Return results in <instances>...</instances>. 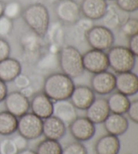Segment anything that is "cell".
<instances>
[{
    "mask_svg": "<svg viewBox=\"0 0 138 154\" xmlns=\"http://www.w3.org/2000/svg\"><path fill=\"white\" fill-rule=\"evenodd\" d=\"M62 154H88L85 145L79 141H74L63 148Z\"/></svg>",
    "mask_w": 138,
    "mask_h": 154,
    "instance_id": "cell-31",
    "label": "cell"
},
{
    "mask_svg": "<svg viewBox=\"0 0 138 154\" xmlns=\"http://www.w3.org/2000/svg\"><path fill=\"white\" fill-rule=\"evenodd\" d=\"M95 98V93L90 87L86 85H78L74 87L69 100L77 109L86 110Z\"/></svg>",
    "mask_w": 138,
    "mask_h": 154,
    "instance_id": "cell-14",
    "label": "cell"
},
{
    "mask_svg": "<svg viewBox=\"0 0 138 154\" xmlns=\"http://www.w3.org/2000/svg\"><path fill=\"white\" fill-rule=\"evenodd\" d=\"M63 147L59 141L45 139L37 145V154H62Z\"/></svg>",
    "mask_w": 138,
    "mask_h": 154,
    "instance_id": "cell-27",
    "label": "cell"
},
{
    "mask_svg": "<svg viewBox=\"0 0 138 154\" xmlns=\"http://www.w3.org/2000/svg\"><path fill=\"white\" fill-rule=\"evenodd\" d=\"M94 149L96 154H118L121 149L120 140L118 137L107 133L96 141Z\"/></svg>",
    "mask_w": 138,
    "mask_h": 154,
    "instance_id": "cell-21",
    "label": "cell"
},
{
    "mask_svg": "<svg viewBox=\"0 0 138 154\" xmlns=\"http://www.w3.org/2000/svg\"><path fill=\"white\" fill-rule=\"evenodd\" d=\"M42 130L43 120L32 112L18 118V133L28 141L39 138L43 135Z\"/></svg>",
    "mask_w": 138,
    "mask_h": 154,
    "instance_id": "cell-6",
    "label": "cell"
},
{
    "mask_svg": "<svg viewBox=\"0 0 138 154\" xmlns=\"http://www.w3.org/2000/svg\"><path fill=\"white\" fill-rule=\"evenodd\" d=\"M17 117L6 110L0 112V135H12L17 131Z\"/></svg>",
    "mask_w": 138,
    "mask_h": 154,
    "instance_id": "cell-26",
    "label": "cell"
},
{
    "mask_svg": "<svg viewBox=\"0 0 138 154\" xmlns=\"http://www.w3.org/2000/svg\"><path fill=\"white\" fill-rule=\"evenodd\" d=\"M115 89L128 97L135 95L138 91V77L130 71L115 75Z\"/></svg>",
    "mask_w": 138,
    "mask_h": 154,
    "instance_id": "cell-13",
    "label": "cell"
},
{
    "mask_svg": "<svg viewBox=\"0 0 138 154\" xmlns=\"http://www.w3.org/2000/svg\"><path fill=\"white\" fill-rule=\"evenodd\" d=\"M5 110L19 118L30 110V100L19 91L8 93L4 101Z\"/></svg>",
    "mask_w": 138,
    "mask_h": 154,
    "instance_id": "cell-10",
    "label": "cell"
},
{
    "mask_svg": "<svg viewBox=\"0 0 138 154\" xmlns=\"http://www.w3.org/2000/svg\"><path fill=\"white\" fill-rule=\"evenodd\" d=\"M106 133L118 137L125 134L129 128V121L124 114L110 113L103 122Z\"/></svg>",
    "mask_w": 138,
    "mask_h": 154,
    "instance_id": "cell-19",
    "label": "cell"
},
{
    "mask_svg": "<svg viewBox=\"0 0 138 154\" xmlns=\"http://www.w3.org/2000/svg\"><path fill=\"white\" fill-rule=\"evenodd\" d=\"M106 100L110 113L117 114H126L131 102L129 97L118 91L112 92Z\"/></svg>",
    "mask_w": 138,
    "mask_h": 154,
    "instance_id": "cell-24",
    "label": "cell"
},
{
    "mask_svg": "<svg viewBox=\"0 0 138 154\" xmlns=\"http://www.w3.org/2000/svg\"><path fill=\"white\" fill-rule=\"evenodd\" d=\"M84 70L92 75L106 71L109 68L106 51L91 49L82 54Z\"/></svg>",
    "mask_w": 138,
    "mask_h": 154,
    "instance_id": "cell-8",
    "label": "cell"
},
{
    "mask_svg": "<svg viewBox=\"0 0 138 154\" xmlns=\"http://www.w3.org/2000/svg\"><path fill=\"white\" fill-rule=\"evenodd\" d=\"M121 32L126 37L138 35V20L136 18H128L119 27Z\"/></svg>",
    "mask_w": 138,
    "mask_h": 154,
    "instance_id": "cell-30",
    "label": "cell"
},
{
    "mask_svg": "<svg viewBox=\"0 0 138 154\" xmlns=\"http://www.w3.org/2000/svg\"><path fill=\"white\" fill-rule=\"evenodd\" d=\"M125 13L120 10L115 4H108L106 12L101 18L103 20V26L112 31L113 30L119 29L123 22L128 18L127 16H122Z\"/></svg>",
    "mask_w": 138,
    "mask_h": 154,
    "instance_id": "cell-20",
    "label": "cell"
},
{
    "mask_svg": "<svg viewBox=\"0 0 138 154\" xmlns=\"http://www.w3.org/2000/svg\"><path fill=\"white\" fill-rule=\"evenodd\" d=\"M23 8L21 3L17 0H11L4 4L3 15L10 20H17L22 16Z\"/></svg>",
    "mask_w": 138,
    "mask_h": 154,
    "instance_id": "cell-28",
    "label": "cell"
},
{
    "mask_svg": "<svg viewBox=\"0 0 138 154\" xmlns=\"http://www.w3.org/2000/svg\"><path fill=\"white\" fill-rule=\"evenodd\" d=\"M75 86L70 77L63 72H53L44 81L43 92L53 101L68 100Z\"/></svg>",
    "mask_w": 138,
    "mask_h": 154,
    "instance_id": "cell-1",
    "label": "cell"
},
{
    "mask_svg": "<svg viewBox=\"0 0 138 154\" xmlns=\"http://www.w3.org/2000/svg\"><path fill=\"white\" fill-rule=\"evenodd\" d=\"M18 152L12 138H4L0 141V154H17Z\"/></svg>",
    "mask_w": 138,
    "mask_h": 154,
    "instance_id": "cell-34",
    "label": "cell"
},
{
    "mask_svg": "<svg viewBox=\"0 0 138 154\" xmlns=\"http://www.w3.org/2000/svg\"><path fill=\"white\" fill-rule=\"evenodd\" d=\"M13 82L15 87L19 90L22 89L31 85V81H30L29 77L22 73H20V75L16 76Z\"/></svg>",
    "mask_w": 138,
    "mask_h": 154,
    "instance_id": "cell-36",
    "label": "cell"
},
{
    "mask_svg": "<svg viewBox=\"0 0 138 154\" xmlns=\"http://www.w3.org/2000/svg\"><path fill=\"white\" fill-rule=\"evenodd\" d=\"M126 114L132 122L138 123V100H134L130 102Z\"/></svg>",
    "mask_w": 138,
    "mask_h": 154,
    "instance_id": "cell-35",
    "label": "cell"
},
{
    "mask_svg": "<svg viewBox=\"0 0 138 154\" xmlns=\"http://www.w3.org/2000/svg\"><path fill=\"white\" fill-rule=\"evenodd\" d=\"M94 21L90 20L84 16L79 19L76 23L74 24V32L79 39H84L86 37L87 32L94 26Z\"/></svg>",
    "mask_w": 138,
    "mask_h": 154,
    "instance_id": "cell-29",
    "label": "cell"
},
{
    "mask_svg": "<svg viewBox=\"0 0 138 154\" xmlns=\"http://www.w3.org/2000/svg\"><path fill=\"white\" fill-rule=\"evenodd\" d=\"M85 39L92 49L106 51L114 45L115 35L103 25H94L87 32Z\"/></svg>",
    "mask_w": 138,
    "mask_h": 154,
    "instance_id": "cell-5",
    "label": "cell"
},
{
    "mask_svg": "<svg viewBox=\"0 0 138 154\" xmlns=\"http://www.w3.org/2000/svg\"><path fill=\"white\" fill-rule=\"evenodd\" d=\"M12 139L19 152H20V151L27 149L28 148V140L26 139V138H24V137L20 135V134H18L17 135H15Z\"/></svg>",
    "mask_w": 138,
    "mask_h": 154,
    "instance_id": "cell-38",
    "label": "cell"
},
{
    "mask_svg": "<svg viewBox=\"0 0 138 154\" xmlns=\"http://www.w3.org/2000/svg\"><path fill=\"white\" fill-rule=\"evenodd\" d=\"M14 29L13 21L4 15L0 17V38H5L12 33Z\"/></svg>",
    "mask_w": 138,
    "mask_h": 154,
    "instance_id": "cell-33",
    "label": "cell"
},
{
    "mask_svg": "<svg viewBox=\"0 0 138 154\" xmlns=\"http://www.w3.org/2000/svg\"><path fill=\"white\" fill-rule=\"evenodd\" d=\"M58 62L62 72L72 79L82 76L85 71L82 54L72 45L62 47L58 54Z\"/></svg>",
    "mask_w": 138,
    "mask_h": 154,
    "instance_id": "cell-3",
    "label": "cell"
},
{
    "mask_svg": "<svg viewBox=\"0 0 138 154\" xmlns=\"http://www.w3.org/2000/svg\"><path fill=\"white\" fill-rule=\"evenodd\" d=\"M90 88L95 94H110L115 89V75L108 70L94 74L90 80Z\"/></svg>",
    "mask_w": 138,
    "mask_h": 154,
    "instance_id": "cell-11",
    "label": "cell"
},
{
    "mask_svg": "<svg viewBox=\"0 0 138 154\" xmlns=\"http://www.w3.org/2000/svg\"><path fill=\"white\" fill-rule=\"evenodd\" d=\"M95 125L86 116H78L68 126L74 139L82 143L93 138L96 133Z\"/></svg>",
    "mask_w": 138,
    "mask_h": 154,
    "instance_id": "cell-9",
    "label": "cell"
},
{
    "mask_svg": "<svg viewBox=\"0 0 138 154\" xmlns=\"http://www.w3.org/2000/svg\"><path fill=\"white\" fill-rule=\"evenodd\" d=\"M53 116L66 126L70 125L78 116L77 109L69 99L53 101Z\"/></svg>",
    "mask_w": 138,
    "mask_h": 154,
    "instance_id": "cell-16",
    "label": "cell"
},
{
    "mask_svg": "<svg viewBox=\"0 0 138 154\" xmlns=\"http://www.w3.org/2000/svg\"><path fill=\"white\" fill-rule=\"evenodd\" d=\"M22 73V65L17 59L8 57L0 62V80L5 82L13 81Z\"/></svg>",
    "mask_w": 138,
    "mask_h": 154,
    "instance_id": "cell-22",
    "label": "cell"
},
{
    "mask_svg": "<svg viewBox=\"0 0 138 154\" xmlns=\"http://www.w3.org/2000/svg\"><path fill=\"white\" fill-rule=\"evenodd\" d=\"M45 1L49 3V4H56L59 0H45Z\"/></svg>",
    "mask_w": 138,
    "mask_h": 154,
    "instance_id": "cell-44",
    "label": "cell"
},
{
    "mask_svg": "<svg viewBox=\"0 0 138 154\" xmlns=\"http://www.w3.org/2000/svg\"><path fill=\"white\" fill-rule=\"evenodd\" d=\"M24 23L30 31L43 37L50 24V15L45 5L40 3L32 4L23 10L22 14Z\"/></svg>",
    "mask_w": 138,
    "mask_h": 154,
    "instance_id": "cell-2",
    "label": "cell"
},
{
    "mask_svg": "<svg viewBox=\"0 0 138 154\" xmlns=\"http://www.w3.org/2000/svg\"><path fill=\"white\" fill-rule=\"evenodd\" d=\"M66 126L64 123L52 115L43 120V134L45 139L59 141L66 133Z\"/></svg>",
    "mask_w": 138,
    "mask_h": 154,
    "instance_id": "cell-18",
    "label": "cell"
},
{
    "mask_svg": "<svg viewBox=\"0 0 138 154\" xmlns=\"http://www.w3.org/2000/svg\"><path fill=\"white\" fill-rule=\"evenodd\" d=\"M49 44H53L62 48L65 43V31L64 24L59 20L50 23L45 36L43 37Z\"/></svg>",
    "mask_w": 138,
    "mask_h": 154,
    "instance_id": "cell-23",
    "label": "cell"
},
{
    "mask_svg": "<svg viewBox=\"0 0 138 154\" xmlns=\"http://www.w3.org/2000/svg\"><path fill=\"white\" fill-rule=\"evenodd\" d=\"M85 111L86 117L94 125L103 123L110 113L106 99L104 97H96Z\"/></svg>",
    "mask_w": 138,
    "mask_h": 154,
    "instance_id": "cell-15",
    "label": "cell"
},
{
    "mask_svg": "<svg viewBox=\"0 0 138 154\" xmlns=\"http://www.w3.org/2000/svg\"><path fill=\"white\" fill-rule=\"evenodd\" d=\"M115 4L123 12L131 13L138 9V0H115Z\"/></svg>",
    "mask_w": 138,
    "mask_h": 154,
    "instance_id": "cell-32",
    "label": "cell"
},
{
    "mask_svg": "<svg viewBox=\"0 0 138 154\" xmlns=\"http://www.w3.org/2000/svg\"><path fill=\"white\" fill-rule=\"evenodd\" d=\"M20 41L24 51L28 54H33L37 53L42 48L43 37L30 30L22 35Z\"/></svg>",
    "mask_w": 138,
    "mask_h": 154,
    "instance_id": "cell-25",
    "label": "cell"
},
{
    "mask_svg": "<svg viewBox=\"0 0 138 154\" xmlns=\"http://www.w3.org/2000/svg\"><path fill=\"white\" fill-rule=\"evenodd\" d=\"M8 93V89L6 82L0 80V103L3 102Z\"/></svg>",
    "mask_w": 138,
    "mask_h": 154,
    "instance_id": "cell-40",
    "label": "cell"
},
{
    "mask_svg": "<svg viewBox=\"0 0 138 154\" xmlns=\"http://www.w3.org/2000/svg\"><path fill=\"white\" fill-rule=\"evenodd\" d=\"M11 53L10 43L5 38H0V62L9 57Z\"/></svg>",
    "mask_w": 138,
    "mask_h": 154,
    "instance_id": "cell-37",
    "label": "cell"
},
{
    "mask_svg": "<svg viewBox=\"0 0 138 154\" xmlns=\"http://www.w3.org/2000/svg\"><path fill=\"white\" fill-rule=\"evenodd\" d=\"M80 6L84 17L95 21L103 17L108 4L106 0H82Z\"/></svg>",
    "mask_w": 138,
    "mask_h": 154,
    "instance_id": "cell-17",
    "label": "cell"
},
{
    "mask_svg": "<svg viewBox=\"0 0 138 154\" xmlns=\"http://www.w3.org/2000/svg\"><path fill=\"white\" fill-rule=\"evenodd\" d=\"M17 154H37V153H36L35 151L28 149L27 148V149H25L24 150H22V151H20V152H18V153Z\"/></svg>",
    "mask_w": 138,
    "mask_h": 154,
    "instance_id": "cell-42",
    "label": "cell"
},
{
    "mask_svg": "<svg viewBox=\"0 0 138 154\" xmlns=\"http://www.w3.org/2000/svg\"><path fill=\"white\" fill-rule=\"evenodd\" d=\"M109 66L117 74L130 72L135 68L136 56L128 47L112 46L106 52Z\"/></svg>",
    "mask_w": 138,
    "mask_h": 154,
    "instance_id": "cell-4",
    "label": "cell"
},
{
    "mask_svg": "<svg viewBox=\"0 0 138 154\" xmlns=\"http://www.w3.org/2000/svg\"><path fill=\"white\" fill-rule=\"evenodd\" d=\"M128 49L132 54L137 57L138 56V35L129 38Z\"/></svg>",
    "mask_w": 138,
    "mask_h": 154,
    "instance_id": "cell-39",
    "label": "cell"
},
{
    "mask_svg": "<svg viewBox=\"0 0 138 154\" xmlns=\"http://www.w3.org/2000/svg\"><path fill=\"white\" fill-rule=\"evenodd\" d=\"M5 3L3 2L2 0H0V17L3 16V13H4V7Z\"/></svg>",
    "mask_w": 138,
    "mask_h": 154,
    "instance_id": "cell-43",
    "label": "cell"
},
{
    "mask_svg": "<svg viewBox=\"0 0 138 154\" xmlns=\"http://www.w3.org/2000/svg\"><path fill=\"white\" fill-rule=\"evenodd\" d=\"M106 1L107 2V1H113V0H106Z\"/></svg>",
    "mask_w": 138,
    "mask_h": 154,
    "instance_id": "cell-45",
    "label": "cell"
},
{
    "mask_svg": "<svg viewBox=\"0 0 138 154\" xmlns=\"http://www.w3.org/2000/svg\"><path fill=\"white\" fill-rule=\"evenodd\" d=\"M55 13L63 24L74 25L82 17L80 6L75 0H63L55 4Z\"/></svg>",
    "mask_w": 138,
    "mask_h": 154,
    "instance_id": "cell-7",
    "label": "cell"
},
{
    "mask_svg": "<svg viewBox=\"0 0 138 154\" xmlns=\"http://www.w3.org/2000/svg\"><path fill=\"white\" fill-rule=\"evenodd\" d=\"M59 1H63V0H59Z\"/></svg>",
    "mask_w": 138,
    "mask_h": 154,
    "instance_id": "cell-46",
    "label": "cell"
},
{
    "mask_svg": "<svg viewBox=\"0 0 138 154\" xmlns=\"http://www.w3.org/2000/svg\"><path fill=\"white\" fill-rule=\"evenodd\" d=\"M53 101L43 92L35 93L30 100V109L32 114L44 120L53 115Z\"/></svg>",
    "mask_w": 138,
    "mask_h": 154,
    "instance_id": "cell-12",
    "label": "cell"
},
{
    "mask_svg": "<svg viewBox=\"0 0 138 154\" xmlns=\"http://www.w3.org/2000/svg\"><path fill=\"white\" fill-rule=\"evenodd\" d=\"M24 96H25L28 99L29 98H32L33 97V95L35 94V91L34 88L31 86V85H29L28 87L24 88V89H21L19 91Z\"/></svg>",
    "mask_w": 138,
    "mask_h": 154,
    "instance_id": "cell-41",
    "label": "cell"
}]
</instances>
